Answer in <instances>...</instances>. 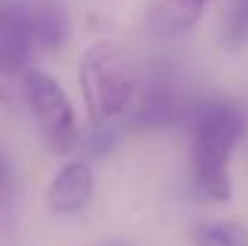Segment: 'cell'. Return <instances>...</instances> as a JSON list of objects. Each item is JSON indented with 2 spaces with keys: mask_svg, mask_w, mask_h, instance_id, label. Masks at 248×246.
Here are the masks:
<instances>
[{
  "mask_svg": "<svg viewBox=\"0 0 248 246\" xmlns=\"http://www.w3.org/2000/svg\"><path fill=\"white\" fill-rule=\"evenodd\" d=\"M244 114L227 101H210L193 114L190 179L193 193L207 203L232 198L229 160L244 135Z\"/></svg>",
  "mask_w": 248,
  "mask_h": 246,
  "instance_id": "cell-1",
  "label": "cell"
},
{
  "mask_svg": "<svg viewBox=\"0 0 248 246\" xmlns=\"http://www.w3.org/2000/svg\"><path fill=\"white\" fill-rule=\"evenodd\" d=\"M78 80L92 126L113 123L130 106L138 89V70L130 53L113 41H96L82 53Z\"/></svg>",
  "mask_w": 248,
  "mask_h": 246,
  "instance_id": "cell-2",
  "label": "cell"
},
{
  "mask_svg": "<svg viewBox=\"0 0 248 246\" xmlns=\"http://www.w3.org/2000/svg\"><path fill=\"white\" fill-rule=\"evenodd\" d=\"M24 101L34 114L36 128L53 155H70L80 145L73 101L65 89L44 70H27L22 75Z\"/></svg>",
  "mask_w": 248,
  "mask_h": 246,
  "instance_id": "cell-3",
  "label": "cell"
},
{
  "mask_svg": "<svg viewBox=\"0 0 248 246\" xmlns=\"http://www.w3.org/2000/svg\"><path fill=\"white\" fill-rule=\"evenodd\" d=\"M94 196V174L87 162L65 164L46 191V205L56 215H78L89 205Z\"/></svg>",
  "mask_w": 248,
  "mask_h": 246,
  "instance_id": "cell-4",
  "label": "cell"
},
{
  "mask_svg": "<svg viewBox=\"0 0 248 246\" xmlns=\"http://www.w3.org/2000/svg\"><path fill=\"white\" fill-rule=\"evenodd\" d=\"M210 0H147L145 27L155 39H176L188 34L202 17Z\"/></svg>",
  "mask_w": 248,
  "mask_h": 246,
  "instance_id": "cell-5",
  "label": "cell"
},
{
  "mask_svg": "<svg viewBox=\"0 0 248 246\" xmlns=\"http://www.w3.org/2000/svg\"><path fill=\"white\" fill-rule=\"evenodd\" d=\"M34 46L44 51H61L70 39V15L61 0H24Z\"/></svg>",
  "mask_w": 248,
  "mask_h": 246,
  "instance_id": "cell-6",
  "label": "cell"
},
{
  "mask_svg": "<svg viewBox=\"0 0 248 246\" xmlns=\"http://www.w3.org/2000/svg\"><path fill=\"white\" fill-rule=\"evenodd\" d=\"M183 104L178 99V92H173L169 84L159 82L147 89L142 97V104L133 114V126L138 128H155V126H166L173 123L178 116H183Z\"/></svg>",
  "mask_w": 248,
  "mask_h": 246,
  "instance_id": "cell-7",
  "label": "cell"
},
{
  "mask_svg": "<svg viewBox=\"0 0 248 246\" xmlns=\"http://www.w3.org/2000/svg\"><path fill=\"white\" fill-rule=\"evenodd\" d=\"M195 246H248V227L236 220H200L190 227Z\"/></svg>",
  "mask_w": 248,
  "mask_h": 246,
  "instance_id": "cell-8",
  "label": "cell"
},
{
  "mask_svg": "<svg viewBox=\"0 0 248 246\" xmlns=\"http://www.w3.org/2000/svg\"><path fill=\"white\" fill-rule=\"evenodd\" d=\"M224 44L229 49H244L248 44V0H234L224 22Z\"/></svg>",
  "mask_w": 248,
  "mask_h": 246,
  "instance_id": "cell-9",
  "label": "cell"
},
{
  "mask_svg": "<svg viewBox=\"0 0 248 246\" xmlns=\"http://www.w3.org/2000/svg\"><path fill=\"white\" fill-rule=\"evenodd\" d=\"M118 138H121V128L116 123H99V126H92L84 148L92 157H104L116 148Z\"/></svg>",
  "mask_w": 248,
  "mask_h": 246,
  "instance_id": "cell-10",
  "label": "cell"
},
{
  "mask_svg": "<svg viewBox=\"0 0 248 246\" xmlns=\"http://www.w3.org/2000/svg\"><path fill=\"white\" fill-rule=\"evenodd\" d=\"M15 186H17L15 166L0 152V205H7L10 203V198L15 196Z\"/></svg>",
  "mask_w": 248,
  "mask_h": 246,
  "instance_id": "cell-11",
  "label": "cell"
},
{
  "mask_svg": "<svg viewBox=\"0 0 248 246\" xmlns=\"http://www.w3.org/2000/svg\"><path fill=\"white\" fill-rule=\"evenodd\" d=\"M12 78L7 75V70H5V66H2V49H0V101L5 104V106H10V109H15V101H12V97H15V92H12Z\"/></svg>",
  "mask_w": 248,
  "mask_h": 246,
  "instance_id": "cell-12",
  "label": "cell"
}]
</instances>
